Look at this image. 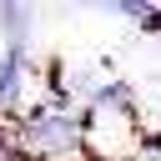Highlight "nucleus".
<instances>
[{
    "label": "nucleus",
    "mask_w": 161,
    "mask_h": 161,
    "mask_svg": "<svg viewBox=\"0 0 161 161\" xmlns=\"http://www.w3.org/2000/svg\"><path fill=\"white\" fill-rule=\"evenodd\" d=\"M15 141L30 151V156H70L80 146V116H65V111H35L25 126H15Z\"/></svg>",
    "instance_id": "obj_1"
},
{
    "label": "nucleus",
    "mask_w": 161,
    "mask_h": 161,
    "mask_svg": "<svg viewBox=\"0 0 161 161\" xmlns=\"http://www.w3.org/2000/svg\"><path fill=\"white\" fill-rule=\"evenodd\" d=\"M25 91V45H5L0 55V111H10Z\"/></svg>",
    "instance_id": "obj_2"
},
{
    "label": "nucleus",
    "mask_w": 161,
    "mask_h": 161,
    "mask_svg": "<svg viewBox=\"0 0 161 161\" xmlns=\"http://www.w3.org/2000/svg\"><path fill=\"white\" fill-rule=\"evenodd\" d=\"M30 20H35V15H30L25 5H0V30L10 35L5 45H25V30H30Z\"/></svg>",
    "instance_id": "obj_3"
}]
</instances>
